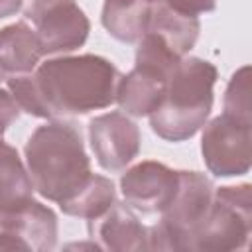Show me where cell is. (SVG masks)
Instances as JSON below:
<instances>
[{"instance_id":"6da1fadb","label":"cell","mask_w":252,"mask_h":252,"mask_svg":"<svg viewBox=\"0 0 252 252\" xmlns=\"http://www.w3.org/2000/svg\"><path fill=\"white\" fill-rule=\"evenodd\" d=\"M122 73L104 57L61 55L41 63L33 75H12L8 91L20 110L37 118L83 116L116 102Z\"/></svg>"},{"instance_id":"7a4b0ae2","label":"cell","mask_w":252,"mask_h":252,"mask_svg":"<svg viewBox=\"0 0 252 252\" xmlns=\"http://www.w3.org/2000/svg\"><path fill=\"white\" fill-rule=\"evenodd\" d=\"M24 154L33 189L59 207L73 199L93 175L81 132L71 122L53 120L35 128Z\"/></svg>"},{"instance_id":"3957f363","label":"cell","mask_w":252,"mask_h":252,"mask_svg":"<svg viewBox=\"0 0 252 252\" xmlns=\"http://www.w3.org/2000/svg\"><path fill=\"white\" fill-rule=\"evenodd\" d=\"M219 71L201 57H181L171 71L159 106L150 114L152 130L167 142L193 138L213 108V87Z\"/></svg>"},{"instance_id":"277c9868","label":"cell","mask_w":252,"mask_h":252,"mask_svg":"<svg viewBox=\"0 0 252 252\" xmlns=\"http://www.w3.org/2000/svg\"><path fill=\"white\" fill-rule=\"evenodd\" d=\"M215 185L199 171H179L173 201L161 211V220L148 228V250H191L213 203Z\"/></svg>"},{"instance_id":"5b68a950","label":"cell","mask_w":252,"mask_h":252,"mask_svg":"<svg viewBox=\"0 0 252 252\" xmlns=\"http://www.w3.org/2000/svg\"><path fill=\"white\" fill-rule=\"evenodd\" d=\"M252 232V185H226L213 193L207 219L191 242L197 252H226L248 246Z\"/></svg>"},{"instance_id":"8992f818","label":"cell","mask_w":252,"mask_h":252,"mask_svg":"<svg viewBox=\"0 0 252 252\" xmlns=\"http://www.w3.org/2000/svg\"><path fill=\"white\" fill-rule=\"evenodd\" d=\"M22 8L35 26L43 55L69 53L85 45L91 22L75 0H24Z\"/></svg>"},{"instance_id":"52a82bcc","label":"cell","mask_w":252,"mask_h":252,"mask_svg":"<svg viewBox=\"0 0 252 252\" xmlns=\"http://www.w3.org/2000/svg\"><path fill=\"white\" fill-rule=\"evenodd\" d=\"M252 122L222 112L205 124L201 154L207 169L217 177H236L250 169Z\"/></svg>"},{"instance_id":"ba28073f","label":"cell","mask_w":252,"mask_h":252,"mask_svg":"<svg viewBox=\"0 0 252 252\" xmlns=\"http://www.w3.org/2000/svg\"><path fill=\"white\" fill-rule=\"evenodd\" d=\"M179 171L159 161H140L120 177V189L128 207L142 215L161 213L175 197Z\"/></svg>"},{"instance_id":"9c48e42d","label":"cell","mask_w":252,"mask_h":252,"mask_svg":"<svg viewBox=\"0 0 252 252\" xmlns=\"http://www.w3.org/2000/svg\"><path fill=\"white\" fill-rule=\"evenodd\" d=\"M89 140L98 165L122 171L140 154V130L124 112H106L89 122Z\"/></svg>"},{"instance_id":"30bf717a","label":"cell","mask_w":252,"mask_h":252,"mask_svg":"<svg viewBox=\"0 0 252 252\" xmlns=\"http://www.w3.org/2000/svg\"><path fill=\"white\" fill-rule=\"evenodd\" d=\"M57 244V215L32 199L0 226V250L47 252Z\"/></svg>"},{"instance_id":"8fae6325","label":"cell","mask_w":252,"mask_h":252,"mask_svg":"<svg viewBox=\"0 0 252 252\" xmlns=\"http://www.w3.org/2000/svg\"><path fill=\"white\" fill-rule=\"evenodd\" d=\"M89 234L98 240V248L112 252L148 250V228L140 222L132 207L114 201V205L98 219L89 220Z\"/></svg>"},{"instance_id":"7c38bea8","label":"cell","mask_w":252,"mask_h":252,"mask_svg":"<svg viewBox=\"0 0 252 252\" xmlns=\"http://www.w3.org/2000/svg\"><path fill=\"white\" fill-rule=\"evenodd\" d=\"M33 183L18 150L0 138V226L33 199Z\"/></svg>"},{"instance_id":"4fadbf2b","label":"cell","mask_w":252,"mask_h":252,"mask_svg":"<svg viewBox=\"0 0 252 252\" xmlns=\"http://www.w3.org/2000/svg\"><path fill=\"white\" fill-rule=\"evenodd\" d=\"M43 57L35 30L26 22H16L0 30V69L12 75L32 73Z\"/></svg>"},{"instance_id":"5bb4252c","label":"cell","mask_w":252,"mask_h":252,"mask_svg":"<svg viewBox=\"0 0 252 252\" xmlns=\"http://www.w3.org/2000/svg\"><path fill=\"white\" fill-rule=\"evenodd\" d=\"M165 83L167 79L134 67L128 75H122L116 89V102L130 116H150L163 98Z\"/></svg>"},{"instance_id":"9a60e30c","label":"cell","mask_w":252,"mask_h":252,"mask_svg":"<svg viewBox=\"0 0 252 252\" xmlns=\"http://www.w3.org/2000/svg\"><path fill=\"white\" fill-rule=\"evenodd\" d=\"M152 6L146 0H104L102 26L122 43H136L148 30Z\"/></svg>"},{"instance_id":"2e32d148","label":"cell","mask_w":252,"mask_h":252,"mask_svg":"<svg viewBox=\"0 0 252 252\" xmlns=\"http://www.w3.org/2000/svg\"><path fill=\"white\" fill-rule=\"evenodd\" d=\"M150 33H156L159 39L165 41L167 47H171L179 57H185L201 32L199 18L195 16H185L179 12L169 10L167 6H152L148 30Z\"/></svg>"},{"instance_id":"e0dca14e","label":"cell","mask_w":252,"mask_h":252,"mask_svg":"<svg viewBox=\"0 0 252 252\" xmlns=\"http://www.w3.org/2000/svg\"><path fill=\"white\" fill-rule=\"evenodd\" d=\"M116 201V189L114 183L108 177L102 175H91L87 185L67 203H63L59 209L69 215V217H79V219H98L104 215Z\"/></svg>"},{"instance_id":"ac0fdd59","label":"cell","mask_w":252,"mask_h":252,"mask_svg":"<svg viewBox=\"0 0 252 252\" xmlns=\"http://www.w3.org/2000/svg\"><path fill=\"white\" fill-rule=\"evenodd\" d=\"M224 112L250 120V67H240L224 91Z\"/></svg>"},{"instance_id":"d6986e66","label":"cell","mask_w":252,"mask_h":252,"mask_svg":"<svg viewBox=\"0 0 252 252\" xmlns=\"http://www.w3.org/2000/svg\"><path fill=\"white\" fill-rule=\"evenodd\" d=\"M161 6H167L173 12L197 18L199 14L213 12L217 8V0H161Z\"/></svg>"},{"instance_id":"ffe728a7","label":"cell","mask_w":252,"mask_h":252,"mask_svg":"<svg viewBox=\"0 0 252 252\" xmlns=\"http://www.w3.org/2000/svg\"><path fill=\"white\" fill-rule=\"evenodd\" d=\"M18 116H20V106L16 104L14 96L10 94V91L0 89V138L18 120Z\"/></svg>"},{"instance_id":"44dd1931","label":"cell","mask_w":252,"mask_h":252,"mask_svg":"<svg viewBox=\"0 0 252 252\" xmlns=\"http://www.w3.org/2000/svg\"><path fill=\"white\" fill-rule=\"evenodd\" d=\"M24 6V0H0V20L14 16Z\"/></svg>"},{"instance_id":"7402d4cb","label":"cell","mask_w":252,"mask_h":252,"mask_svg":"<svg viewBox=\"0 0 252 252\" xmlns=\"http://www.w3.org/2000/svg\"><path fill=\"white\" fill-rule=\"evenodd\" d=\"M150 6H158V4H161V0H146Z\"/></svg>"},{"instance_id":"603a6c76","label":"cell","mask_w":252,"mask_h":252,"mask_svg":"<svg viewBox=\"0 0 252 252\" xmlns=\"http://www.w3.org/2000/svg\"><path fill=\"white\" fill-rule=\"evenodd\" d=\"M6 79H8V75H6V73L0 69V83H2V81H6Z\"/></svg>"}]
</instances>
